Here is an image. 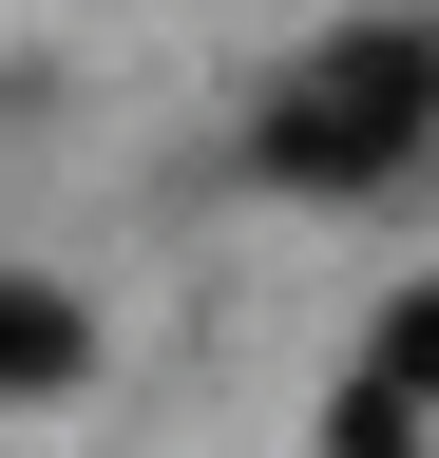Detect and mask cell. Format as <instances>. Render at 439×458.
Masks as SVG:
<instances>
[{
    "instance_id": "277c9868",
    "label": "cell",
    "mask_w": 439,
    "mask_h": 458,
    "mask_svg": "<svg viewBox=\"0 0 439 458\" xmlns=\"http://www.w3.org/2000/svg\"><path fill=\"white\" fill-rule=\"evenodd\" d=\"M325 458H420V401H382V382H344V401H325Z\"/></svg>"
},
{
    "instance_id": "7a4b0ae2",
    "label": "cell",
    "mask_w": 439,
    "mask_h": 458,
    "mask_svg": "<svg viewBox=\"0 0 439 458\" xmlns=\"http://www.w3.org/2000/svg\"><path fill=\"white\" fill-rule=\"evenodd\" d=\"M96 363V325H77V286H38V267H0V401H58Z\"/></svg>"
},
{
    "instance_id": "3957f363",
    "label": "cell",
    "mask_w": 439,
    "mask_h": 458,
    "mask_svg": "<svg viewBox=\"0 0 439 458\" xmlns=\"http://www.w3.org/2000/svg\"><path fill=\"white\" fill-rule=\"evenodd\" d=\"M363 382H382V401H439V286H401V306H382V344H363Z\"/></svg>"
},
{
    "instance_id": "6da1fadb",
    "label": "cell",
    "mask_w": 439,
    "mask_h": 458,
    "mask_svg": "<svg viewBox=\"0 0 439 458\" xmlns=\"http://www.w3.org/2000/svg\"><path fill=\"white\" fill-rule=\"evenodd\" d=\"M420 153H439V20H344L287 96L249 114L267 191H401Z\"/></svg>"
}]
</instances>
